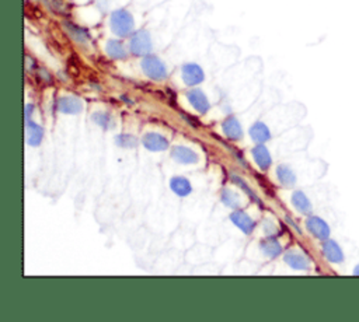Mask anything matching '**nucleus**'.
<instances>
[{
  "instance_id": "412c9836",
  "label": "nucleus",
  "mask_w": 359,
  "mask_h": 322,
  "mask_svg": "<svg viewBox=\"0 0 359 322\" xmlns=\"http://www.w3.org/2000/svg\"><path fill=\"white\" fill-rule=\"evenodd\" d=\"M261 251L264 252V255L268 256V258H276L278 255H281L282 247L275 238L268 237L267 240H264L261 243Z\"/></svg>"
},
{
  "instance_id": "f03ea898",
  "label": "nucleus",
  "mask_w": 359,
  "mask_h": 322,
  "mask_svg": "<svg viewBox=\"0 0 359 322\" xmlns=\"http://www.w3.org/2000/svg\"><path fill=\"white\" fill-rule=\"evenodd\" d=\"M142 70L149 79L162 81L167 77V69L166 65L154 55H146L142 59Z\"/></svg>"
},
{
  "instance_id": "6e6552de",
  "label": "nucleus",
  "mask_w": 359,
  "mask_h": 322,
  "mask_svg": "<svg viewBox=\"0 0 359 322\" xmlns=\"http://www.w3.org/2000/svg\"><path fill=\"white\" fill-rule=\"evenodd\" d=\"M230 220L233 224L238 227L240 230L243 231L244 234H251L254 228H256V221L250 217L249 214L243 210L236 209L234 212L230 214Z\"/></svg>"
},
{
  "instance_id": "dca6fc26",
  "label": "nucleus",
  "mask_w": 359,
  "mask_h": 322,
  "mask_svg": "<svg viewBox=\"0 0 359 322\" xmlns=\"http://www.w3.org/2000/svg\"><path fill=\"white\" fill-rule=\"evenodd\" d=\"M44 137V129L37 125L35 122H27V142L32 147H37L41 145Z\"/></svg>"
},
{
  "instance_id": "bb28decb",
  "label": "nucleus",
  "mask_w": 359,
  "mask_h": 322,
  "mask_svg": "<svg viewBox=\"0 0 359 322\" xmlns=\"http://www.w3.org/2000/svg\"><path fill=\"white\" fill-rule=\"evenodd\" d=\"M264 233L267 234L268 237H274V236L278 234V227L275 225L274 221L265 220V221H264Z\"/></svg>"
},
{
  "instance_id": "9b49d317",
  "label": "nucleus",
  "mask_w": 359,
  "mask_h": 322,
  "mask_svg": "<svg viewBox=\"0 0 359 322\" xmlns=\"http://www.w3.org/2000/svg\"><path fill=\"white\" fill-rule=\"evenodd\" d=\"M171 157L180 164H196L198 163V154L188 147L176 146L171 149Z\"/></svg>"
},
{
  "instance_id": "cd10ccee",
  "label": "nucleus",
  "mask_w": 359,
  "mask_h": 322,
  "mask_svg": "<svg viewBox=\"0 0 359 322\" xmlns=\"http://www.w3.org/2000/svg\"><path fill=\"white\" fill-rule=\"evenodd\" d=\"M32 111H34V105L27 104V105H25V121L27 122L31 121V114H32Z\"/></svg>"
},
{
  "instance_id": "f257e3e1",
  "label": "nucleus",
  "mask_w": 359,
  "mask_h": 322,
  "mask_svg": "<svg viewBox=\"0 0 359 322\" xmlns=\"http://www.w3.org/2000/svg\"><path fill=\"white\" fill-rule=\"evenodd\" d=\"M135 21L132 14L125 9H118L111 14V30L118 37L125 38L134 31Z\"/></svg>"
},
{
  "instance_id": "0eeeda50",
  "label": "nucleus",
  "mask_w": 359,
  "mask_h": 322,
  "mask_svg": "<svg viewBox=\"0 0 359 322\" xmlns=\"http://www.w3.org/2000/svg\"><path fill=\"white\" fill-rule=\"evenodd\" d=\"M142 145L146 147L150 152H165L169 149V140L160 133L149 132L143 136Z\"/></svg>"
},
{
  "instance_id": "b1692460",
  "label": "nucleus",
  "mask_w": 359,
  "mask_h": 322,
  "mask_svg": "<svg viewBox=\"0 0 359 322\" xmlns=\"http://www.w3.org/2000/svg\"><path fill=\"white\" fill-rule=\"evenodd\" d=\"M93 121L94 123H97L98 126H101L103 129H112L115 126V122H114V118L107 114V112H96L93 114Z\"/></svg>"
},
{
  "instance_id": "ddd939ff",
  "label": "nucleus",
  "mask_w": 359,
  "mask_h": 322,
  "mask_svg": "<svg viewBox=\"0 0 359 322\" xmlns=\"http://www.w3.org/2000/svg\"><path fill=\"white\" fill-rule=\"evenodd\" d=\"M222 128H223V132H225L226 136H227L230 140L237 142V140H240L242 137H243V129H242V125H240V122H238L234 116L227 118V119L223 122Z\"/></svg>"
},
{
  "instance_id": "39448f33",
  "label": "nucleus",
  "mask_w": 359,
  "mask_h": 322,
  "mask_svg": "<svg viewBox=\"0 0 359 322\" xmlns=\"http://www.w3.org/2000/svg\"><path fill=\"white\" fill-rule=\"evenodd\" d=\"M306 227H307V230L310 231L311 236H314L318 240H322V241L329 240L330 227L322 217L310 216L309 219L306 220Z\"/></svg>"
},
{
  "instance_id": "4468645a",
  "label": "nucleus",
  "mask_w": 359,
  "mask_h": 322,
  "mask_svg": "<svg viewBox=\"0 0 359 322\" xmlns=\"http://www.w3.org/2000/svg\"><path fill=\"white\" fill-rule=\"evenodd\" d=\"M253 158L256 161L258 167L261 170H268L271 164H272V158H271V154L268 152V149L264 145H257L254 149H253Z\"/></svg>"
},
{
  "instance_id": "a878e982",
  "label": "nucleus",
  "mask_w": 359,
  "mask_h": 322,
  "mask_svg": "<svg viewBox=\"0 0 359 322\" xmlns=\"http://www.w3.org/2000/svg\"><path fill=\"white\" fill-rule=\"evenodd\" d=\"M230 176H231V181H233V182L236 183V185H238V187H240V188L243 189V191H244V192H246V194L249 195V196H250V198H251V199H253V201L256 202V203H258V205L261 206V201H260V199L257 198L256 194H254V192H253V191L250 189L249 185H247V183L244 182V181H243V179H242V178H240V176L236 175V174H231Z\"/></svg>"
},
{
  "instance_id": "c85d7f7f",
  "label": "nucleus",
  "mask_w": 359,
  "mask_h": 322,
  "mask_svg": "<svg viewBox=\"0 0 359 322\" xmlns=\"http://www.w3.org/2000/svg\"><path fill=\"white\" fill-rule=\"evenodd\" d=\"M353 274H355V276H359V265L353 269Z\"/></svg>"
},
{
  "instance_id": "7ed1b4c3",
  "label": "nucleus",
  "mask_w": 359,
  "mask_h": 322,
  "mask_svg": "<svg viewBox=\"0 0 359 322\" xmlns=\"http://www.w3.org/2000/svg\"><path fill=\"white\" fill-rule=\"evenodd\" d=\"M152 38H150V34L146 30L136 31L135 34H132L131 42H129V49L134 55L146 56L152 52Z\"/></svg>"
},
{
  "instance_id": "1a4fd4ad",
  "label": "nucleus",
  "mask_w": 359,
  "mask_h": 322,
  "mask_svg": "<svg viewBox=\"0 0 359 322\" xmlns=\"http://www.w3.org/2000/svg\"><path fill=\"white\" fill-rule=\"evenodd\" d=\"M285 262L292 267V269H298V270H306L310 267V261L309 258L304 255L303 252H300L298 249H289L284 256Z\"/></svg>"
},
{
  "instance_id": "6ab92c4d",
  "label": "nucleus",
  "mask_w": 359,
  "mask_h": 322,
  "mask_svg": "<svg viewBox=\"0 0 359 322\" xmlns=\"http://www.w3.org/2000/svg\"><path fill=\"white\" fill-rule=\"evenodd\" d=\"M105 52L108 54L110 58L121 61L127 58V49L124 47V43L119 39H110L105 43Z\"/></svg>"
},
{
  "instance_id": "aec40b11",
  "label": "nucleus",
  "mask_w": 359,
  "mask_h": 322,
  "mask_svg": "<svg viewBox=\"0 0 359 322\" xmlns=\"http://www.w3.org/2000/svg\"><path fill=\"white\" fill-rule=\"evenodd\" d=\"M292 203L293 206L296 207V210H299L300 213H307L311 212V202L309 201V198L306 196V194H303L302 191H296L292 195Z\"/></svg>"
},
{
  "instance_id": "a211bd4d",
  "label": "nucleus",
  "mask_w": 359,
  "mask_h": 322,
  "mask_svg": "<svg viewBox=\"0 0 359 322\" xmlns=\"http://www.w3.org/2000/svg\"><path fill=\"white\" fill-rule=\"evenodd\" d=\"M276 176H278L280 182L282 183L285 188H292V187H295V183H296V174L293 172L291 167H288V165L285 164L278 165V168H276Z\"/></svg>"
},
{
  "instance_id": "9d476101",
  "label": "nucleus",
  "mask_w": 359,
  "mask_h": 322,
  "mask_svg": "<svg viewBox=\"0 0 359 322\" xmlns=\"http://www.w3.org/2000/svg\"><path fill=\"white\" fill-rule=\"evenodd\" d=\"M187 98H188L189 104L194 107V110H196L200 114H207L209 110V100L205 96V93L200 90V88H192L187 93Z\"/></svg>"
},
{
  "instance_id": "423d86ee",
  "label": "nucleus",
  "mask_w": 359,
  "mask_h": 322,
  "mask_svg": "<svg viewBox=\"0 0 359 322\" xmlns=\"http://www.w3.org/2000/svg\"><path fill=\"white\" fill-rule=\"evenodd\" d=\"M56 108L62 114L76 115L83 111V103L73 96H66V97H61L56 101Z\"/></svg>"
},
{
  "instance_id": "f8f14e48",
  "label": "nucleus",
  "mask_w": 359,
  "mask_h": 322,
  "mask_svg": "<svg viewBox=\"0 0 359 322\" xmlns=\"http://www.w3.org/2000/svg\"><path fill=\"white\" fill-rule=\"evenodd\" d=\"M323 254L331 263H342L344 262V252L334 240H326L323 243Z\"/></svg>"
},
{
  "instance_id": "4be33fe9",
  "label": "nucleus",
  "mask_w": 359,
  "mask_h": 322,
  "mask_svg": "<svg viewBox=\"0 0 359 322\" xmlns=\"http://www.w3.org/2000/svg\"><path fill=\"white\" fill-rule=\"evenodd\" d=\"M65 27H66V31L69 32V35L73 38L76 42L85 43L90 39V35H89L87 30L82 28L79 25L72 24V23H65Z\"/></svg>"
},
{
  "instance_id": "2eb2a0df",
  "label": "nucleus",
  "mask_w": 359,
  "mask_h": 322,
  "mask_svg": "<svg viewBox=\"0 0 359 322\" xmlns=\"http://www.w3.org/2000/svg\"><path fill=\"white\" fill-rule=\"evenodd\" d=\"M250 136L251 139L254 140L256 143L261 145V143H265L268 140L271 139V132L265 123L262 122H256L251 128H250Z\"/></svg>"
},
{
  "instance_id": "393cba45",
  "label": "nucleus",
  "mask_w": 359,
  "mask_h": 322,
  "mask_svg": "<svg viewBox=\"0 0 359 322\" xmlns=\"http://www.w3.org/2000/svg\"><path fill=\"white\" fill-rule=\"evenodd\" d=\"M115 143L124 149H134L138 145V140L132 134H119V136H116Z\"/></svg>"
},
{
  "instance_id": "20e7f679",
  "label": "nucleus",
  "mask_w": 359,
  "mask_h": 322,
  "mask_svg": "<svg viewBox=\"0 0 359 322\" xmlns=\"http://www.w3.org/2000/svg\"><path fill=\"white\" fill-rule=\"evenodd\" d=\"M181 74H183L184 83L187 85H191V87L201 84L204 79H205V73H204L202 67L200 65H196V63H187V65H184Z\"/></svg>"
},
{
  "instance_id": "f3484780",
  "label": "nucleus",
  "mask_w": 359,
  "mask_h": 322,
  "mask_svg": "<svg viewBox=\"0 0 359 322\" xmlns=\"http://www.w3.org/2000/svg\"><path fill=\"white\" fill-rule=\"evenodd\" d=\"M170 188L177 196H187L192 191L191 182L184 176H173L170 181Z\"/></svg>"
},
{
  "instance_id": "5701e85b",
  "label": "nucleus",
  "mask_w": 359,
  "mask_h": 322,
  "mask_svg": "<svg viewBox=\"0 0 359 322\" xmlns=\"http://www.w3.org/2000/svg\"><path fill=\"white\" fill-rule=\"evenodd\" d=\"M220 199H222V203H223L225 206L230 207L233 210H236V209L240 207V199H238L237 194L233 192L231 189H223V191H222V195H220Z\"/></svg>"
}]
</instances>
